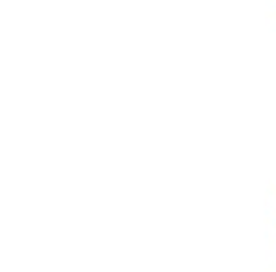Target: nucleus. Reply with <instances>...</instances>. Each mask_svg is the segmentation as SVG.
Here are the masks:
<instances>
[]
</instances>
